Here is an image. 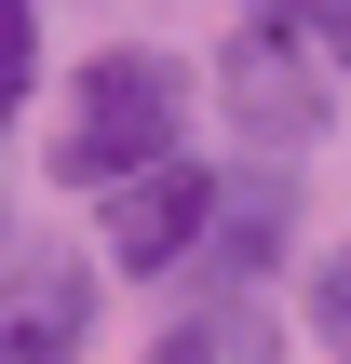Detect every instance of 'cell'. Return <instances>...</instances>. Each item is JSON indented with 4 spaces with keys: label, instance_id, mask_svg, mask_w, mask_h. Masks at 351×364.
<instances>
[{
    "label": "cell",
    "instance_id": "1",
    "mask_svg": "<svg viewBox=\"0 0 351 364\" xmlns=\"http://www.w3.org/2000/svg\"><path fill=\"white\" fill-rule=\"evenodd\" d=\"M176 149H189V54L108 41V54L68 68V108H54V189L68 203H108L122 176H149Z\"/></svg>",
    "mask_w": 351,
    "mask_h": 364
},
{
    "label": "cell",
    "instance_id": "2",
    "mask_svg": "<svg viewBox=\"0 0 351 364\" xmlns=\"http://www.w3.org/2000/svg\"><path fill=\"white\" fill-rule=\"evenodd\" d=\"M203 95H216V122L243 135V162H311L325 149V122H338V68L298 41V27H271V14H243L230 41H216V68H203Z\"/></svg>",
    "mask_w": 351,
    "mask_h": 364
},
{
    "label": "cell",
    "instance_id": "3",
    "mask_svg": "<svg viewBox=\"0 0 351 364\" xmlns=\"http://www.w3.org/2000/svg\"><path fill=\"white\" fill-rule=\"evenodd\" d=\"M216 203H230V176H216L203 149H176V162L122 176V189L95 203V270H108V284H176V270L203 257Z\"/></svg>",
    "mask_w": 351,
    "mask_h": 364
},
{
    "label": "cell",
    "instance_id": "4",
    "mask_svg": "<svg viewBox=\"0 0 351 364\" xmlns=\"http://www.w3.org/2000/svg\"><path fill=\"white\" fill-rule=\"evenodd\" d=\"M95 311H108L95 257H68V243H14L0 257V364H81Z\"/></svg>",
    "mask_w": 351,
    "mask_h": 364
},
{
    "label": "cell",
    "instance_id": "5",
    "mask_svg": "<svg viewBox=\"0 0 351 364\" xmlns=\"http://www.w3.org/2000/svg\"><path fill=\"white\" fill-rule=\"evenodd\" d=\"M298 324H311V351H325V364H351V230L298 270Z\"/></svg>",
    "mask_w": 351,
    "mask_h": 364
},
{
    "label": "cell",
    "instance_id": "6",
    "mask_svg": "<svg viewBox=\"0 0 351 364\" xmlns=\"http://www.w3.org/2000/svg\"><path fill=\"white\" fill-rule=\"evenodd\" d=\"M27 81H41V0H0V135H14Z\"/></svg>",
    "mask_w": 351,
    "mask_h": 364
},
{
    "label": "cell",
    "instance_id": "7",
    "mask_svg": "<svg viewBox=\"0 0 351 364\" xmlns=\"http://www.w3.org/2000/svg\"><path fill=\"white\" fill-rule=\"evenodd\" d=\"M243 14H271V27H298L311 54H338V41H351V0H243Z\"/></svg>",
    "mask_w": 351,
    "mask_h": 364
},
{
    "label": "cell",
    "instance_id": "8",
    "mask_svg": "<svg viewBox=\"0 0 351 364\" xmlns=\"http://www.w3.org/2000/svg\"><path fill=\"white\" fill-rule=\"evenodd\" d=\"M135 364H230V351H216V324L189 311V324H162V338H149V351H135Z\"/></svg>",
    "mask_w": 351,
    "mask_h": 364
},
{
    "label": "cell",
    "instance_id": "9",
    "mask_svg": "<svg viewBox=\"0 0 351 364\" xmlns=\"http://www.w3.org/2000/svg\"><path fill=\"white\" fill-rule=\"evenodd\" d=\"M325 68H338V95H351V41H338V54H325Z\"/></svg>",
    "mask_w": 351,
    "mask_h": 364
},
{
    "label": "cell",
    "instance_id": "10",
    "mask_svg": "<svg viewBox=\"0 0 351 364\" xmlns=\"http://www.w3.org/2000/svg\"><path fill=\"white\" fill-rule=\"evenodd\" d=\"M0 257H14V216H0Z\"/></svg>",
    "mask_w": 351,
    "mask_h": 364
}]
</instances>
